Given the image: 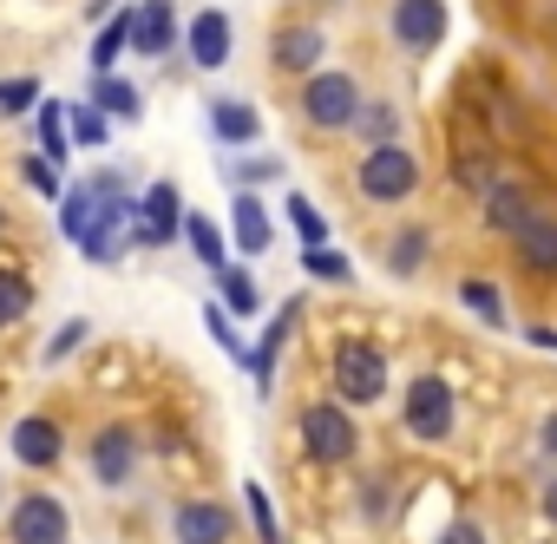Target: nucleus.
<instances>
[{
	"label": "nucleus",
	"mask_w": 557,
	"mask_h": 544,
	"mask_svg": "<svg viewBox=\"0 0 557 544\" xmlns=\"http://www.w3.org/2000/svg\"><path fill=\"white\" fill-rule=\"evenodd\" d=\"M79 342H86V322H66V329H60V335L47 342V361H66V355L79 348Z\"/></svg>",
	"instance_id": "38"
},
{
	"label": "nucleus",
	"mask_w": 557,
	"mask_h": 544,
	"mask_svg": "<svg viewBox=\"0 0 557 544\" xmlns=\"http://www.w3.org/2000/svg\"><path fill=\"white\" fill-rule=\"evenodd\" d=\"M400 420H407V433L413 440H446L453 433V387L440 381V374H420L413 387H407V407H400Z\"/></svg>",
	"instance_id": "5"
},
{
	"label": "nucleus",
	"mask_w": 557,
	"mask_h": 544,
	"mask_svg": "<svg viewBox=\"0 0 557 544\" xmlns=\"http://www.w3.org/2000/svg\"><path fill=\"white\" fill-rule=\"evenodd\" d=\"M394 40L407 53H433L446 40V0H394Z\"/></svg>",
	"instance_id": "8"
},
{
	"label": "nucleus",
	"mask_w": 557,
	"mask_h": 544,
	"mask_svg": "<svg viewBox=\"0 0 557 544\" xmlns=\"http://www.w3.org/2000/svg\"><path fill=\"white\" fill-rule=\"evenodd\" d=\"M171 531H177V544H230V511L216 498H197V505H177Z\"/></svg>",
	"instance_id": "11"
},
{
	"label": "nucleus",
	"mask_w": 557,
	"mask_h": 544,
	"mask_svg": "<svg viewBox=\"0 0 557 544\" xmlns=\"http://www.w3.org/2000/svg\"><path fill=\"white\" fill-rule=\"evenodd\" d=\"M335 387L348 407H374L387 394V355L374 342H342L335 348Z\"/></svg>",
	"instance_id": "3"
},
{
	"label": "nucleus",
	"mask_w": 557,
	"mask_h": 544,
	"mask_svg": "<svg viewBox=\"0 0 557 544\" xmlns=\"http://www.w3.org/2000/svg\"><path fill=\"white\" fill-rule=\"evenodd\" d=\"M440 544H485V531H479V524H472V518H453V524H446V537H440Z\"/></svg>",
	"instance_id": "39"
},
{
	"label": "nucleus",
	"mask_w": 557,
	"mask_h": 544,
	"mask_svg": "<svg viewBox=\"0 0 557 544\" xmlns=\"http://www.w3.org/2000/svg\"><path fill=\"white\" fill-rule=\"evenodd\" d=\"M0 230H8V223H0Z\"/></svg>",
	"instance_id": "43"
},
{
	"label": "nucleus",
	"mask_w": 557,
	"mask_h": 544,
	"mask_svg": "<svg viewBox=\"0 0 557 544\" xmlns=\"http://www.w3.org/2000/svg\"><path fill=\"white\" fill-rule=\"evenodd\" d=\"M66 132H73V145H106V112L99 106H73L66 112Z\"/></svg>",
	"instance_id": "32"
},
{
	"label": "nucleus",
	"mask_w": 557,
	"mask_h": 544,
	"mask_svg": "<svg viewBox=\"0 0 557 544\" xmlns=\"http://www.w3.org/2000/svg\"><path fill=\"white\" fill-rule=\"evenodd\" d=\"M132 47L151 53V60L177 47V14H171V0H145V8H132Z\"/></svg>",
	"instance_id": "12"
},
{
	"label": "nucleus",
	"mask_w": 557,
	"mask_h": 544,
	"mask_svg": "<svg viewBox=\"0 0 557 544\" xmlns=\"http://www.w3.org/2000/svg\"><path fill=\"white\" fill-rule=\"evenodd\" d=\"M14 544H66V505L47 498V492L21 498V511H14Z\"/></svg>",
	"instance_id": "10"
},
{
	"label": "nucleus",
	"mask_w": 557,
	"mask_h": 544,
	"mask_svg": "<svg viewBox=\"0 0 557 544\" xmlns=\"http://www.w3.org/2000/svg\"><path fill=\"white\" fill-rule=\"evenodd\" d=\"M544 459H557V413L544 420Z\"/></svg>",
	"instance_id": "40"
},
{
	"label": "nucleus",
	"mask_w": 557,
	"mask_h": 544,
	"mask_svg": "<svg viewBox=\"0 0 557 544\" xmlns=\"http://www.w3.org/2000/svg\"><path fill=\"white\" fill-rule=\"evenodd\" d=\"M322 27H283V34H275V66H283V73H315L322 66Z\"/></svg>",
	"instance_id": "16"
},
{
	"label": "nucleus",
	"mask_w": 557,
	"mask_h": 544,
	"mask_svg": "<svg viewBox=\"0 0 557 544\" xmlns=\"http://www.w3.org/2000/svg\"><path fill=\"white\" fill-rule=\"evenodd\" d=\"M302 112H309V125L342 132V125H355V112H361V86H355L348 73H309V86H302Z\"/></svg>",
	"instance_id": "4"
},
{
	"label": "nucleus",
	"mask_w": 557,
	"mask_h": 544,
	"mask_svg": "<svg viewBox=\"0 0 557 544\" xmlns=\"http://www.w3.org/2000/svg\"><path fill=\"white\" fill-rule=\"evenodd\" d=\"M177 230H184V197H177V184H151V190L138 197L132 243H145V249H164Z\"/></svg>",
	"instance_id": "7"
},
{
	"label": "nucleus",
	"mask_w": 557,
	"mask_h": 544,
	"mask_svg": "<svg viewBox=\"0 0 557 544\" xmlns=\"http://www.w3.org/2000/svg\"><path fill=\"white\" fill-rule=\"evenodd\" d=\"M27 309H34V283L14 276V269H0V329H14Z\"/></svg>",
	"instance_id": "22"
},
{
	"label": "nucleus",
	"mask_w": 557,
	"mask_h": 544,
	"mask_svg": "<svg viewBox=\"0 0 557 544\" xmlns=\"http://www.w3.org/2000/svg\"><path fill=\"white\" fill-rule=\"evenodd\" d=\"M92 106H99V112H112V119H138V112H145L138 86H125V79H112V73H99V86H92Z\"/></svg>",
	"instance_id": "21"
},
{
	"label": "nucleus",
	"mask_w": 557,
	"mask_h": 544,
	"mask_svg": "<svg viewBox=\"0 0 557 544\" xmlns=\"http://www.w3.org/2000/svg\"><path fill=\"white\" fill-rule=\"evenodd\" d=\"M426 249H433V243H426V230H400V236H394V249H387V269H394V276H413V269L426 262Z\"/></svg>",
	"instance_id": "24"
},
{
	"label": "nucleus",
	"mask_w": 557,
	"mask_h": 544,
	"mask_svg": "<svg viewBox=\"0 0 557 544\" xmlns=\"http://www.w3.org/2000/svg\"><path fill=\"white\" fill-rule=\"evenodd\" d=\"M243 505H249V524H256L262 544H283V531H275V505H269L262 485H243Z\"/></svg>",
	"instance_id": "28"
},
{
	"label": "nucleus",
	"mask_w": 557,
	"mask_h": 544,
	"mask_svg": "<svg viewBox=\"0 0 557 544\" xmlns=\"http://www.w3.org/2000/svg\"><path fill=\"white\" fill-rule=\"evenodd\" d=\"M125 47H132V14H119V21H112V27H106L99 40H92V66L106 73V66H112V60H119Z\"/></svg>",
	"instance_id": "29"
},
{
	"label": "nucleus",
	"mask_w": 557,
	"mask_h": 544,
	"mask_svg": "<svg viewBox=\"0 0 557 544\" xmlns=\"http://www.w3.org/2000/svg\"><path fill=\"white\" fill-rule=\"evenodd\" d=\"M230 177H236V184H269V177H283V164H275V158H243V164H236V158H230Z\"/></svg>",
	"instance_id": "35"
},
{
	"label": "nucleus",
	"mask_w": 557,
	"mask_h": 544,
	"mask_svg": "<svg viewBox=\"0 0 557 544\" xmlns=\"http://www.w3.org/2000/svg\"><path fill=\"white\" fill-rule=\"evenodd\" d=\"M132 466H138V433L132 426H99V440H92V479L99 485H125Z\"/></svg>",
	"instance_id": "9"
},
{
	"label": "nucleus",
	"mask_w": 557,
	"mask_h": 544,
	"mask_svg": "<svg viewBox=\"0 0 557 544\" xmlns=\"http://www.w3.org/2000/svg\"><path fill=\"white\" fill-rule=\"evenodd\" d=\"M230 217H236V249H243V256H262V249L275 243V223H269L262 197L236 190V197H230Z\"/></svg>",
	"instance_id": "15"
},
{
	"label": "nucleus",
	"mask_w": 557,
	"mask_h": 544,
	"mask_svg": "<svg viewBox=\"0 0 557 544\" xmlns=\"http://www.w3.org/2000/svg\"><path fill=\"white\" fill-rule=\"evenodd\" d=\"M40 151H47V164H60V158L73 151V145H66V112H60V106L40 112Z\"/></svg>",
	"instance_id": "31"
},
{
	"label": "nucleus",
	"mask_w": 557,
	"mask_h": 544,
	"mask_svg": "<svg viewBox=\"0 0 557 544\" xmlns=\"http://www.w3.org/2000/svg\"><path fill=\"white\" fill-rule=\"evenodd\" d=\"M184 236H190V249H197V262H210V269H223V230L210 223V217H184Z\"/></svg>",
	"instance_id": "23"
},
{
	"label": "nucleus",
	"mask_w": 557,
	"mask_h": 544,
	"mask_svg": "<svg viewBox=\"0 0 557 544\" xmlns=\"http://www.w3.org/2000/svg\"><path fill=\"white\" fill-rule=\"evenodd\" d=\"M518 243V262L524 269H537V276H557V217H524V230L511 236Z\"/></svg>",
	"instance_id": "13"
},
{
	"label": "nucleus",
	"mask_w": 557,
	"mask_h": 544,
	"mask_svg": "<svg viewBox=\"0 0 557 544\" xmlns=\"http://www.w3.org/2000/svg\"><path fill=\"white\" fill-rule=\"evenodd\" d=\"M302 446H309V459L342 466V459H355V420L335 400H315V407H302Z\"/></svg>",
	"instance_id": "6"
},
{
	"label": "nucleus",
	"mask_w": 557,
	"mask_h": 544,
	"mask_svg": "<svg viewBox=\"0 0 557 544\" xmlns=\"http://www.w3.org/2000/svg\"><path fill=\"white\" fill-rule=\"evenodd\" d=\"M524 217H531V197H524L518 184H485V223H492V230L518 236V230H524Z\"/></svg>",
	"instance_id": "18"
},
{
	"label": "nucleus",
	"mask_w": 557,
	"mask_h": 544,
	"mask_svg": "<svg viewBox=\"0 0 557 544\" xmlns=\"http://www.w3.org/2000/svg\"><path fill=\"white\" fill-rule=\"evenodd\" d=\"M459 302H466V309H479V322L505 329V296H498L492 283H472V276H466V283H459Z\"/></svg>",
	"instance_id": "26"
},
{
	"label": "nucleus",
	"mask_w": 557,
	"mask_h": 544,
	"mask_svg": "<svg viewBox=\"0 0 557 544\" xmlns=\"http://www.w3.org/2000/svg\"><path fill=\"white\" fill-rule=\"evenodd\" d=\"M190 60H197L203 73H216V66L230 60V14L203 8V14L190 21Z\"/></svg>",
	"instance_id": "14"
},
{
	"label": "nucleus",
	"mask_w": 557,
	"mask_h": 544,
	"mask_svg": "<svg viewBox=\"0 0 557 544\" xmlns=\"http://www.w3.org/2000/svg\"><path fill=\"white\" fill-rule=\"evenodd\" d=\"M14 459L53 466V459H60V426H53V420H21V426H14Z\"/></svg>",
	"instance_id": "20"
},
{
	"label": "nucleus",
	"mask_w": 557,
	"mask_h": 544,
	"mask_svg": "<svg viewBox=\"0 0 557 544\" xmlns=\"http://www.w3.org/2000/svg\"><path fill=\"white\" fill-rule=\"evenodd\" d=\"M125 223H132V197H125L119 171H99V177L60 190V230L86 249V262H119Z\"/></svg>",
	"instance_id": "1"
},
{
	"label": "nucleus",
	"mask_w": 557,
	"mask_h": 544,
	"mask_svg": "<svg viewBox=\"0 0 557 544\" xmlns=\"http://www.w3.org/2000/svg\"><path fill=\"white\" fill-rule=\"evenodd\" d=\"M210 132H216L223 145H256V138H262V119H256L249 106H236V99H216V106H210Z\"/></svg>",
	"instance_id": "19"
},
{
	"label": "nucleus",
	"mask_w": 557,
	"mask_h": 544,
	"mask_svg": "<svg viewBox=\"0 0 557 544\" xmlns=\"http://www.w3.org/2000/svg\"><path fill=\"white\" fill-rule=\"evenodd\" d=\"M21 171H27V184H34L40 197H60V177H53V164H47V158H27Z\"/></svg>",
	"instance_id": "37"
},
{
	"label": "nucleus",
	"mask_w": 557,
	"mask_h": 544,
	"mask_svg": "<svg viewBox=\"0 0 557 544\" xmlns=\"http://www.w3.org/2000/svg\"><path fill=\"white\" fill-rule=\"evenodd\" d=\"M420 190V158L407 145H381L361 158V197L368 203H407Z\"/></svg>",
	"instance_id": "2"
},
{
	"label": "nucleus",
	"mask_w": 557,
	"mask_h": 544,
	"mask_svg": "<svg viewBox=\"0 0 557 544\" xmlns=\"http://www.w3.org/2000/svg\"><path fill=\"white\" fill-rule=\"evenodd\" d=\"M531 342H544V348L557 355V335H550V329H531Z\"/></svg>",
	"instance_id": "42"
},
{
	"label": "nucleus",
	"mask_w": 557,
	"mask_h": 544,
	"mask_svg": "<svg viewBox=\"0 0 557 544\" xmlns=\"http://www.w3.org/2000/svg\"><path fill=\"white\" fill-rule=\"evenodd\" d=\"M216 283H223V302H230L236 316H256V309H262V296H256V283L243 276V269H230V262H223V269H216Z\"/></svg>",
	"instance_id": "27"
},
{
	"label": "nucleus",
	"mask_w": 557,
	"mask_h": 544,
	"mask_svg": "<svg viewBox=\"0 0 557 544\" xmlns=\"http://www.w3.org/2000/svg\"><path fill=\"white\" fill-rule=\"evenodd\" d=\"M40 106V79H0V112H34Z\"/></svg>",
	"instance_id": "34"
},
{
	"label": "nucleus",
	"mask_w": 557,
	"mask_h": 544,
	"mask_svg": "<svg viewBox=\"0 0 557 544\" xmlns=\"http://www.w3.org/2000/svg\"><path fill=\"white\" fill-rule=\"evenodd\" d=\"M302 269H309V276H322V283H348V276H355L348 256H335L329 243H322V249H302Z\"/></svg>",
	"instance_id": "30"
},
{
	"label": "nucleus",
	"mask_w": 557,
	"mask_h": 544,
	"mask_svg": "<svg viewBox=\"0 0 557 544\" xmlns=\"http://www.w3.org/2000/svg\"><path fill=\"white\" fill-rule=\"evenodd\" d=\"M289 329H296V302H289L283 316H275L269 329H262V342H256V348H249V361H243V368L256 374V387H262V394H269V381H275V355H283V342H289Z\"/></svg>",
	"instance_id": "17"
},
{
	"label": "nucleus",
	"mask_w": 557,
	"mask_h": 544,
	"mask_svg": "<svg viewBox=\"0 0 557 544\" xmlns=\"http://www.w3.org/2000/svg\"><path fill=\"white\" fill-rule=\"evenodd\" d=\"M544 518H550V524H557V479H550V485H544Z\"/></svg>",
	"instance_id": "41"
},
{
	"label": "nucleus",
	"mask_w": 557,
	"mask_h": 544,
	"mask_svg": "<svg viewBox=\"0 0 557 544\" xmlns=\"http://www.w3.org/2000/svg\"><path fill=\"white\" fill-rule=\"evenodd\" d=\"M203 329H210V335H216V342H223L236 361H249V348L236 342V329H230V316H223V309H203Z\"/></svg>",
	"instance_id": "36"
},
{
	"label": "nucleus",
	"mask_w": 557,
	"mask_h": 544,
	"mask_svg": "<svg viewBox=\"0 0 557 544\" xmlns=\"http://www.w3.org/2000/svg\"><path fill=\"white\" fill-rule=\"evenodd\" d=\"M289 223L302 230V243H309V249H322V243H329V223H322V210H315L309 197H289Z\"/></svg>",
	"instance_id": "33"
},
{
	"label": "nucleus",
	"mask_w": 557,
	"mask_h": 544,
	"mask_svg": "<svg viewBox=\"0 0 557 544\" xmlns=\"http://www.w3.org/2000/svg\"><path fill=\"white\" fill-rule=\"evenodd\" d=\"M355 125H361V138H368L374 151H381V145H400V138H394V132H400L394 106H361V112H355Z\"/></svg>",
	"instance_id": "25"
}]
</instances>
